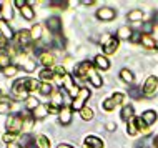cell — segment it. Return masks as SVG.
I'll return each instance as SVG.
<instances>
[{"label":"cell","mask_w":158,"mask_h":148,"mask_svg":"<svg viewBox=\"0 0 158 148\" xmlns=\"http://www.w3.org/2000/svg\"><path fill=\"white\" fill-rule=\"evenodd\" d=\"M5 125H7L8 133L19 135L23 130V118H22V115H10L7 118V123Z\"/></svg>","instance_id":"6da1fadb"},{"label":"cell","mask_w":158,"mask_h":148,"mask_svg":"<svg viewBox=\"0 0 158 148\" xmlns=\"http://www.w3.org/2000/svg\"><path fill=\"white\" fill-rule=\"evenodd\" d=\"M102 47H103V53L105 55H112L118 50L120 47V40L117 39V37H110L106 35L105 39H102Z\"/></svg>","instance_id":"7a4b0ae2"},{"label":"cell","mask_w":158,"mask_h":148,"mask_svg":"<svg viewBox=\"0 0 158 148\" xmlns=\"http://www.w3.org/2000/svg\"><path fill=\"white\" fill-rule=\"evenodd\" d=\"M12 95L15 97L17 100H25L28 97V90L25 87V78H20L12 85Z\"/></svg>","instance_id":"3957f363"},{"label":"cell","mask_w":158,"mask_h":148,"mask_svg":"<svg viewBox=\"0 0 158 148\" xmlns=\"http://www.w3.org/2000/svg\"><path fill=\"white\" fill-rule=\"evenodd\" d=\"M90 90L88 88H80L78 95L73 98V101H72V110H82L85 107V101H87L88 98H90Z\"/></svg>","instance_id":"277c9868"},{"label":"cell","mask_w":158,"mask_h":148,"mask_svg":"<svg viewBox=\"0 0 158 148\" xmlns=\"http://www.w3.org/2000/svg\"><path fill=\"white\" fill-rule=\"evenodd\" d=\"M123 98H125V95L120 93V92H118V93H113L110 98L103 100V110H106V112H112V110H115V107H117V105L122 103Z\"/></svg>","instance_id":"5b68a950"},{"label":"cell","mask_w":158,"mask_h":148,"mask_svg":"<svg viewBox=\"0 0 158 148\" xmlns=\"http://www.w3.org/2000/svg\"><path fill=\"white\" fill-rule=\"evenodd\" d=\"M156 85H158V78L156 77H148L147 82H145L143 85V95L147 97V98H153V95H155L156 92Z\"/></svg>","instance_id":"8992f818"},{"label":"cell","mask_w":158,"mask_h":148,"mask_svg":"<svg viewBox=\"0 0 158 148\" xmlns=\"http://www.w3.org/2000/svg\"><path fill=\"white\" fill-rule=\"evenodd\" d=\"M45 23H47L48 30L52 32L53 35H60V32H62V20H60V17H48Z\"/></svg>","instance_id":"52a82bcc"},{"label":"cell","mask_w":158,"mask_h":148,"mask_svg":"<svg viewBox=\"0 0 158 148\" xmlns=\"http://www.w3.org/2000/svg\"><path fill=\"white\" fill-rule=\"evenodd\" d=\"M93 68V65L90 62H82L78 67L75 68V77H78V78H82V80H85V78H88V75H90V70Z\"/></svg>","instance_id":"ba28073f"},{"label":"cell","mask_w":158,"mask_h":148,"mask_svg":"<svg viewBox=\"0 0 158 148\" xmlns=\"http://www.w3.org/2000/svg\"><path fill=\"white\" fill-rule=\"evenodd\" d=\"M63 90H67L70 97H77V95H78V92H80V88H77V85L73 83L72 75H68V73L63 77Z\"/></svg>","instance_id":"9c48e42d"},{"label":"cell","mask_w":158,"mask_h":148,"mask_svg":"<svg viewBox=\"0 0 158 148\" xmlns=\"http://www.w3.org/2000/svg\"><path fill=\"white\" fill-rule=\"evenodd\" d=\"M17 43L19 47L22 48H28L32 43V35H30V30H20L17 33Z\"/></svg>","instance_id":"30bf717a"},{"label":"cell","mask_w":158,"mask_h":148,"mask_svg":"<svg viewBox=\"0 0 158 148\" xmlns=\"http://www.w3.org/2000/svg\"><path fill=\"white\" fill-rule=\"evenodd\" d=\"M0 35H2L5 40H12L15 37V33L10 28L8 22H7V20H3V18H0Z\"/></svg>","instance_id":"8fae6325"},{"label":"cell","mask_w":158,"mask_h":148,"mask_svg":"<svg viewBox=\"0 0 158 148\" xmlns=\"http://www.w3.org/2000/svg\"><path fill=\"white\" fill-rule=\"evenodd\" d=\"M58 120H60L62 125H70V121H72V108L63 105L62 110L58 112Z\"/></svg>","instance_id":"7c38bea8"},{"label":"cell","mask_w":158,"mask_h":148,"mask_svg":"<svg viewBox=\"0 0 158 148\" xmlns=\"http://www.w3.org/2000/svg\"><path fill=\"white\" fill-rule=\"evenodd\" d=\"M38 60H40V63L45 67V68H52V67L55 65V57L50 52H44L38 55Z\"/></svg>","instance_id":"4fadbf2b"},{"label":"cell","mask_w":158,"mask_h":148,"mask_svg":"<svg viewBox=\"0 0 158 148\" xmlns=\"http://www.w3.org/2000/svg\"><path fill=\"white\" fill-rule=\"evenodd\" d=\"M97 18L105 20V22H108V20H113V18H115V10H113V8H110V7L100 8V10L97 12Z\"/></svg>","instance_id":"5bb4252c"},{"label":"cell","mask_w":158,"mask_h":148,"mask_svg":"<svg viewBox=\"0 0 158 148\" xmlns=\"http://www.w3.org/2000/svg\"><path fill=\"white\" fill-rule=\"evenodd\" d=\"M32 115L35 120H44V118L48 115V105H44V103H40L38 107L32 112Z\"/></svg>","instance_id":"9a60e30c"},{"label":"cell","mask_w":158,"mask_h":148,"mask_svg":"<svg viewBox=\"0 0 158 148\" xmlns=\"http://www.w3.org/2000/svg\"><path fill=\"white\" fill-rule=\"evenodd\" d=\"M131 35H133V30H131L130 27H127V25L120 27V28H118V32H117V39L118 40H130Z\"/></svg>","instance_id":"2e32d148"},{"label":"cell","mask_w":158,"mask_h":148,"mask_svg":"<svg viewBox=\"0 0 158 148\" xmlns=\"http://www.w3.org/2000/svg\"><path fill=\"white\" fill-rule=\"evenodd\" d=\"M142 120L147 123L148 126L153 125L156 121V112L155 110H147V112H143V115H142Z\"/></svg>","instance_id":"e0dca14e"},{"label":"cell","mask_w":158,"mask_h":148,"mask_svg":"<svg viewBox=\"0 0 158 148\" xmlns=\"http://www.w3.org/2000/svg\"><path fill=\"white\" fill-rule=\"evenodd\" d=\"M88 78H90V83H93V87L100 88L102 85H103V82H102V77L98 75V72L95 70V67L90 70V75H88Z\"/></svg>","instance_id":"ac0fdd59"},{"label":"cell","mask_w":158,"mask_h":148,"mask_svg":"<svg viewBox=\"0 0 158 148\" xmlns=\"http://www.w3.org/2000/svg\"><path fill=\"white\" fill-rule=\"evenodd\" d=\"M142 43H143V47L148 48V50H155L156 48V42L152 35H145V33H142Z\"/></svg>","instance_id":"d6986e66"},{"label":"cell","mask_w":158,"mask_h":148,"mask_svg":"<svg viewBox=\"0 0 158 148\" xmlns=\"http://www.w3.org/2000/svg\"><path fill=\"white\" fill-rule=\"evenodd\" d=\"M85 145L90 146V148H103V142L100 140L98 137H87L85 138Z\"/></svg>","instance_id":"ffe728a7"},{"label":"cell","mask_w":158,"mask_h":148,"mask_svg":"<svg viewBox=\"0 0 158 148\" xmlns=\"http://www.w3.org/2000/svg\"><path fill=\"white\" fill-rule=\"evenodd\" d=\"M22 148H38L37 138L30 137V135H23L22 137Z\"/></svg>","instance_id":"44dd1931"},{"label":"cell","mask_w":158,"mask_h":148,"mask_svg":"<svg viewBox=\"0 0 158 148\" xmlns=\"http://www.w3.org/2000/svg\"><path fill=\"white\" fill-rule=\"evenodd\" d=\"M133 115H135V110H133V107L131 105H127V107H123V110H122V120L123 121H130V120H133Z\"/></svg>","instance_id":"7402d4cb"},{"label":"cell","mask_w":158,"mask_h":148,"mask_svg":"<svg viewBox=\"0 0 158 148\" xmlns=\"http://www.w3.org/2000/svg\"><path fill=\"white\" fill-rule=\"evenodd\" d=\"M95 65H97L100 70H108V68H110L108 58L103 57V55H97V57H95Z\"/></svg>","instance_id":"603a6c76"},{"label":"cell","mask_w":158,"mask_h":148,"mask_svg":"<svg viewBox=\"0 0 158 148\" xmlns=\"http://www.w3.org/2000/svg\"><path fill=\"white\" fill-rule=\"evenodd\" d=\"M12 107H14V101H12L10 98H7V97H2V98H0V113L10 112Z\"/></svg>","instance_id":"cb8c5ba5"},{"label":"cell","mask_w":158,"mask_h":148,"mask_svg":"<svg viewBox=\"0 0 158 148\" xmlns=\"http://www.w3.org/2000/svg\"><path fill=\"white\" fill-rule=\"evenodd\" d=\"M25 87H27L28 93H30V92L40 90V83H38L35 78H25Z\"/></svg>","instance_id":"d4e9b609"},{"label":"cell","mask_w":158,"mask_h":148,"mask_svg":"<svg viewBox=\"0 0 158 148\" xmlns=\"http://www.w3.org/2000/svg\"><path fill=\"white\" fill-rule=\"evenodd\" d=\"M128 95H130L133 100H138V98H142V97H143V88L131 85L130 88H128Z\"/></svg>","instance_id":"484cf974"},{"label":"cell","mask_w":158,"mask_h":148,"mask_svg":"<svg viewBox=\"0 0 158 148\" xmlns=\"http://www.w3.org/2000/svg\"><path fill=\"white\" fill-rule=\"evenodd\" d=\"M120 78H122L125 83H133V80H135L133 73H131L128 68H122V70H120Z\"/></svg>","instance_id":"4316f807"},{"label":"cell","mask_w":158,"mask_h":148,"mask_svg":"<svg viewBox=\"0 0 158 148\" xmlns=\"http://www.w3.org/2000/svg\"><path fill=\"white\" fill-rule=\"evenodd\" d=\"M40 80L42 82H47V83H50V80H53V77H55V73H53V70H48V68H45V70H42L40 72Z\"/></svg>","instance_id":"83f0119b"},{"label":"cell","mask_w":158,"mask_h":148,"mask_svg":"<svg viewBox=\"0 0 158 148\" xmlns=\"http://www.w3.org/2000/svg\"><path fill=\"white\" fill-rule=\"evenodd\" d=\"M20 14H22V17H23L25 20H32L33 17H35V14H33V8H32V5H28V3H27V5H25V7L22 8V10H20Z\"/></svg>","instance_id":"f1b7e54d"},{"label":"cell","mask_w":158,"mask_h":148,"mask_svg":"<svg viewBox=\"0 0 158 148\" xmlns=\"http://www.w3.org/2000/svg\"><path fill=\"white\" fill-rule=\"evenodd\" d=\"M23 118V130L25 132H28V130H32V126H33V121H35V118H33V115H22Z\"/></svg>","instance_id":"f546056e"},{"label":"cell","mask_w":158,"mask_h":148,"mask_svg":"<svg viewBox=\"0 0 158 148\" xmlns=\"http://www.w3.org/2000/svg\"><path fill=\"white\" fill-rule=\"evenodd\" d=\"M30 35H32V40H40L42 39V25H33L32 30H30Z\"/></svg>","instance_id":"4dcf8cb0"},{"label":"cell","mask_w":158,"mask_h":148,"mask_svg":"<svg viewBox=\"0 0 158 148\" xmlns=\"http://www.w3.org/2000/svg\"><path fill=\"white\" fill-rule=\"evenodd\" d=\"M128 20H131V22H138V20H142V17H143V12L142 10H131V12H128Z\"/></svg>","instance_id":"1f68e13d"},{"label":"cell","mask_w":158,"mask_h":148,"mask_svg":"<svg viewBox=\"0 0 158 148\" xmlns=\"http://www.w3.org/2000/svg\"><path fill=\"white\" fill-rule=\"evenodd\" d=\"M37 145H38V148H50V140L45 137V135H38L37 137Z\"/></svg>","instance_id":"d6a6232c"},{"label":"cell","mask_w":158,"mask_h":148,"mask_svg":"<svg viewBox=\"0 0 158 148\" xmlns=\"http://www.w3.org/2000/svg\"><path fill=\"white\" fill-rule=\"evenodd\" d=\"M135 125H136V128H138L140 132H143V133H148V130H150V126H148V125L142 120V117H140V118H135Z\"/></svg>","instance_id":"836d02e7"},{"label":"cell","mask_w":158,"mask_h":148,"mask_svg":"<svg viewBox=\"0 0 158 148\" xmlns=\"http://www.w3.org/2000/svg\"><path fill=\"white\" fill-rule=\"evenodd\" d=\"M10 65V57H8V53L5 52H0V68H7V67Z\"/></svg>","instance_id":"e575fe53"},{"label":"cell","mask_w":158,"mask_h":148,"mask_svg":"<svg viewBox=\"0 0 158 148\" xmlns=\"http://www.w3.org/2000/svg\"><path fill=\"white\" fill-rule=\"evenodd\" d=\"M50 105H53V107H57L58 110H62V107H63V100H62L60 93H53V95H52V103H50Z\"/></svg>","instance_id":"d590c367"},{"label":"cell","mask_w":158,"mask_h":148,"mask_svg":"<svg viewBox=\"0 0 158 148\" xmlns=\"http://www.w3.org/2000/svg\"><path fill=\"white\" fill-rule=\"evenodd\" d=\"M80 115H82V118L83 120H92L93 118V110L92 108H88V107H83L82 110H80Z\"/></svg>","instance_id":"8d00e7d4"},{"label":"cell","mask_w":158,"mask_h":148,"mask_svg":"<svg viewBox=\"0 0 158 148\" xmlns=\"http://www.w3.org/2000/svg\"><path fill=\"white\" fill-rule=\"evenodd\" d=\"M3 75L5 77H15L17 75V72H19V67H15V65H8L7 68H3Z\"/></svg>","instance_id":"74e56055"},{"label":"cell","mask_w":158,"mask_h":148,"mask_svg":"<svg viewBox=\"0 0 158 148\" xmlns=\"http://www.w3.org/2000/svg\"><path fill=\"white\" fill-rule=\"evenodd\" d=\"M3 3V20H8L12 18V7H10V2H2Z\"/></svg>","instance_id":"f35d334b"},{"label":"cell","mask_w":158,"mask_h":148,"mask_svg":"<svg viewBox=\"0 0 158 148\" xmlns=\"http://www.w3.org/2000/svg\"><path fill=\"white\" fill-rule=\"evenodd\" d=\"M38 92H40L42 95H50L53 90H52V85H50V83L42 82V83H40V90H38Z\"/></svg>","instance_id":"ab89813d"},{"label":"cell","mask_w":158,"mask_h":148,"mask_svg":"<svg viewBox=\"0 0 158 148\" xmlns=\"http://www.w3.org/2000/svg\"><path fill=\"white\" fill-rule=\"evenodd\" d=\"M50 7L67 8V7H68V2H67V0H50Z\"/></svg>","instance_id":"60d3db41"},{"label":"cell","mask_w":158,"mask_h":148,"mask_svg":"<svg viewBox=\"0 0 158 148\" xmlns=\"http://www.w3.org/2000/svg\"><path fill=\"white\" fill-rule=\"evenodd\" d=\"M153 22H145L143 27H142V33H145V35H150V33L153 32Z\"/></svg>","instance_id":"b9f144b4"},{"label":"cell","mask_w":158,"mask_h":148,"mask_svg":"<svg viewBox=\"0 0 158 148\" xmlns=\"http://www.w3.org/2000/svg\"><path fill=\"white\" fill-rule=\"evenodd\" d=\"M127 132L130 133V135H135L136 132H138V128H136V125H135V118L128 121V125H127Z\"/></svg>","instance_id":"7bdbcfd3"},{"label":"cell","mask_w":158,"mask_h":148,"mask_svg":"<svg viewBox=\"0 0 158 148\" xmlns=\"http://www.w3.org/2000/svg\"><path fill=\"white\" fill-rule=\"evenodd\" d=\"M38 105H40V103L37 101V98H27V110H32V112H33Z\"/></svg>","instance_id":"ee69618b"},{"label":"cell","mask_w":158,"mask_h":148,"mask_svg":"<svg viewBox=\"0 0 158 148\" xmlns=\"http://www.w3.org/2000/svg\"><path fill=\"white\" fill-rule=\"evenodd\" d=\"M3 142H5V143H15V140H17V135L15 133H5V135H3Z\"/></svg>","instance_id":"f6af8a7d"},{"label":"cell","mask_w":158,"mask_h":148,"mask_svg":"<svg viewBox=\"0 0 158 148\" xmlns=\"http://www.w3.org/2000/svg\"><path fill=\"white\" fill-rule=\"evenodd\" d=\"M133 43H142V32H133V35H131L130 39Z\"/></svg>","instance_id":"bcb514c9"},{"label":"cell","mask_w":158,"mask_h":148,"mask_svg":"<svg viewBox=\"0 0 158 148\" xmlns=\"http://www.w3.org/2000/svg\"><path fill=\"white\" fill-rule=\"evenodd\" d=\"M135 146L136 148H150V146H148V140H147V138H142V140H138V142H136L135 143Z\"/></svg>","instance_id":"7dc6e473"},{"label":"cell","mask_w":158,"mask_h":148,"mask_svg":"<svg viewBox=\"0 0 158 148\" xmlns=\"http://www.w3.org/2000/svg\"><path fill=\"white\" fill-rule=\"evenodd\" d=\"M53 43L57 45L58 48H63V47H65V40H62V39H60V35H55V40H53Z\"/></svg>","instance_id":"c3c4849f"},{"label":"cell","mask_w":158,"mask_h":148,"mask_svg":"<svg viewBox=\"0 0 158 148\" xmlns=\"http://www.w3.org/2000/svg\"><path fill=\"white\" fill-rule=\"evenodd\" d=\"M14 3H15V5L20 8V10H22V8H23L25 5H27L28 2H27V0H14Z\"/></svg>","instance_id":"681fc988"},{"label":"cell","mask_w":158,"mask_h":148,"mask_svg":"<svg viewBox=\"0 0 158 148\" xmlns=\"http://www.w3.org/2000/svg\"><path fill=\"white\" fill-rule=\"evenodd\" d=\"M60 110H58L57 107H53V105H48V113H58Z\"/></svg>","instance_id":"f907efd6"},{"label":"cell","mask_w":158,"mask_h":148,"mask_svg":"<svg viewBox=\"0 0 158 148\" xmlns=\"http://www.w3.org/2000/svg\"><path fill=\"white\" fill-rule=\"evenodd\" d=\"M5 45H7V40L3 39L2 35H0V48H3V47H5Z\"/></svg>","instance_id":"816d5d0a"},{"label":"cell","mask_w":158,"mask_h":148,"mask_svg":"<svg viewBox=\"0 0 158 148\" xmlns=\"http://www.w3.org/2000/svg\"><path fill=\"white\" fill-rule=\"evenodd\" d=\"M106 130H110V132L115 130V123H112V121H110V123H106Z\"/></svg>","instance_id":"f5cc1de1"},{"label":"cell","mask_w":158,"mask_h":148,"mask_svg":"<svg viewBox=\"0 0 158 148\" xmlns=\"http://www.w3.org/2000/svg\"><path fill=\"white\" fill-rule=\"evenodd\" d=\"M152 22L158 25V12H155V14H153V20H152Z\"/></svg>","instance_id":"db71d44e"},{"label":"cell","mask_w":158,"mask_h":148,"mask_svg":"<svg viewBox=\"0 0 158 148\" xmlns=\"http://www.w3.org/2000/svg\"><path fill=\"white\" fill-rule=\"evenodd\" d=\"M57 148H73V146H72V145H67V143H60Z\"/></svg>","instance_id":"11a10c76"},{"label":"cell","mask_w":158,"mask_h":148,"mask_svg":"<svg viewBox=\"0 0 158 148\" xmlns=\"http://www.w3.org/2000/svg\"><path fill=\"white\" fill-rule=\"evenodd\" d=\"M7 148H22L20 145H17V143H8V146Z\"/></svg>","instance_id":"9f6ffc18"},{"label":"cell","mask_w":158,"mask_h":148,"mask_svg":"<svg viewBox=\"0 0 158 148\" xmlns=\"http://www.w3.org/2000/svg\"><path fill=\"white\" fill-rule=\"evenodd\" d=\"M83 3H87V5H93V3H95V0H83Z\"/></svg>","instance_id":"6f0895ef"},{"label":"cell","mask_w":158,"mask_h":148,"mask_svg":"<svg viewBox=\"0 0 158 148\" xmlns=\"http://www.w3.org/2000/svg\"><path fill=\"white\" fill-rule=\"evenodd\" d=\"M153 145H155V148H158V135L155 137V140H153Z\"/></svg>","instance_id":"680465c9"},{"label":"cell","mask_w":158,"mask_h":148,"mask_svg":"<svg viewBox=\"0 0 158 148\" xmlns=\"http://www.w3.org/2000/svg\"><path fill=\"white\" fill-rule=\"evenodd\" d=\"M0 12H2V2H0Z\"/></svg>","instance_id":"91938a15"},{"label":"cell","mask_w":158,"mask_h":148,"mask_svg":"<svg viewBox=\"0 0 158 148\" xmlns=\"http://www.w3.org/2000/svg\"><path fill=\"white\" fill-rule=\"evenodd\" d=\"M83 148H90V146H87V145H83Z\"/></svg>","instance_id":"94428289"},{"label":"cell","mask_w":158,"mask_h":148,"mask_svg":"<svg viewBox=\"0 0 158 148\" xmlns=\"http://www.w3.org/2000/svg\"><path fill=\"white\" fill-rule=\"evenodd\" d=\"M0 98H2V90H0Z\"/></svg>","instance_id":"6125c7cd"}]
</instances>
